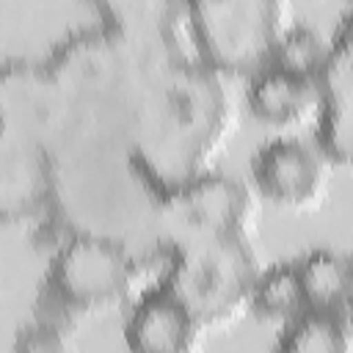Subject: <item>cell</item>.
I'll return each mask as SVG.
<instances>
[{
  "label": "cell",
  "instance_id": "obj_14",
  "mask_svg": "<svg viewBox=\"0 0 353 353\" xmlns=\"http://www.w3.org/2000/svg\"><path fill=\"white\" fill-rule=\"evenodd\" d=\"M251 312L262 320H273L281 325L306 314L295 262H276L259 268V276L251 290Z\"/></svg>",
  "mask_w": 353,
  "mask_h": 353
},
{
  "label": "cell",
  "instance_id": "obj_12",
  "mask_svg": "<svg viewBox=\"0 0 353 353\" xmlns=\"http://www.w3.org/2000/svg\"><path fill=\"white\" fill-rule=\"evenodd\" d=\"M303 306L312 314H350V259L336 248H314L295 259Z\"/></svg>",
  "mask_w": 353,
  "mask_h": 353
},
{
  "label": "cell",
  "instance_id": "obj_15",
  "mask_svg": "<svg viewBox=\"0 0 353 353\" xmlns=\"http://www.w3.org/2000/svg\"><path fill=\"white\" fill-rule=\"evenodd\" d=\"M328 50H331V39H325L314 25L292 22L281 33V39L273 50L270 66L290 72V74H298V77L317 80L323 66H325Z\"/></svg>",
  "mask_w": 353,
  "mask_h": 353
},
{
  "label": "cell",
  "instance_id": "obj_3",
  "mask_svg": "<svg viewBox=\"0 0 353 353\" xmlns=\"http://www.w3.org/2000/svg\"><path fill=\"white\" fill-rule=\"evenodd\" d=\"M193 61L218 77H254L270 66L281 33L295 22L281 0H221L182 6Z\"/></svg>",
  "mask_w": 353,
  "mask_h": 353
},
{
  "label": "cell",
  "instance_id": "obj_13",
  "mask_svg": "<svg viewBox=\"0 0 353 353\" xmlns=\"http://www.w3.org/2000/svg\"><path fill=\"white\" fill-rule=\"evenodd\" d=\"M273 353H353L350 314H301L290 320Z\"/></svg>",
  "mask_w": 353,
  "mask_h": 353
},
{
  "label": "cell",
  "instance_id": "obj_9",
  "mask_svg": "<svg viewBox=\"0 0 353 353\" xmlns=\"http://www.w3.org/2000/svg\"><path fill=\"white\" fill-rule=\"evenodd\" d=\"M320 110L314 119V146L331 168L350 163L353 149V14H345L331 33V50L317 77Z\"/></svg>",
  "mask_w": 353,
  "mask_h": 353
},
{
  "label": "cell",
  "instance_id": "obj_5",
  "mask_svg": "<svg viewBox=\"0 0 353 353\" xmlns=\"http://www.w3.org/2000/svg\"><path fill=\"white\" fill-rule=\"evenodd\" d=\"M256 229V199L248 185L212 171L190 185L163 193L154 210V251L212 240H251Z\"/></svg>",
  "mask_w": 353,
  "mask_h": 353
},
{
  "label": "cell",
  "instance_id": "obj_8",
  "mask_svg": "<svg viewBox=\"0 0 353 353\" xmlns=\"http://www.w3.org/2000/svg\"><path fill=\"white\" fill-rule=\"evenodd\" d=\"M55 157L28 132L0 124V223H39L52 204Z\"/></svg>",
  "mask_w": 353,
  "mask_h": 353
},
{
  "label": "cell",
  "instance_id": "obj_7",
  "mask_svg": "<svg viewBox=\"0 0 353 353\" xmlns=\"http://www.w3.org/2000/svg\"><path fill=\"white\" fill-rule=\"evenodd\" d=\"M331 165L314 143L298 138H273L256 149L251 160V179L256 193L279 210L312 212L325 201L331 185Z\"/></svg>",
  "mask_w": 353,
  "mask_h": 353
},
{
  "label": "cell",
  "instance_id": "obj_11",
  "mask_svg": "<svg viewBox=\"0 0 353 353\" xmlns=\"http://www.w3.org/2000/svg\"><path fill=\"white\" fill-rule=\"evenodd\" d=\"M245 105L256 121L273 130H298L317 119L320 88L317 80L265 66L248 77Z\"/></svg>",
  "mask_w": 353,
  "mask_h": 353
},
{
  "label": "cell",
  "instance_id": "obj_1",
  "mask_svg": "<svg viewBox=\"0 0 353 353\" xmlns=\"http://www.w3.org/2000/svg\"><path fill=\"white\" fill-rule=\"evenodd\" d=\"M237 124L226 80L193 58L160 66L138 108L130 154L149 188L163 196L212 171Z\"/></svg>",
  "mask_w": 353,
  "mask_h": 353
},
{
  "label": "cell",
  "instance_id": "obj_4",
  "mask_svg": "<svg viewBox=\"0 0 353 353\" xmlns=\"http://www.w3.org/2000/svg\"><path fill=\"white\" fill-rule=\"evenodd\" d=\"M160 262L157 284L179 298L207 334L251 312V290L262 268L251 240L196 243L160 256Z\"/></svg>",
  "mask_w": 353,
  "mask_h": 353
},
{
  "label": "cell",
  "instance_id": "obj_6",
  "mask_svg": "<svg viewBox=\"0 0 353 353\" xmlns=\"http://www.w3.org/2000/svg\"><path fill=\"white\" fill-rule=\"evenodd\" d=\"M0 124L41 141L52 157L63 152L69 110L47 61H0Z\"/></svg>",
  "mask_w": 353,
  "mask_h": 353
},
{
  "label": "cell",
  "instance_id": "obj_2",
  "mask_svg": "<svg viewBox=\"0 0 353 353\" xmlns=\"http://www.w3.org/2000/svg\"><path fill=\"white\" fill-rule=\"evenodd\" d=\"M146 265L149 259L124 243L72 234L52 248L39 312L74 325L83 317L132 306L152 287L143 284Z\"/></svg>",
  "mask_w": 353,
  "mask_h": 353
},
{
  "label": "cell",
  "instance_id": "obj_10",
  "mask_svg": "<svg viewBox=\"0 0 353 353\" xmlns=\"http://www.w3.org/2000/svg\"><path fill=\"white\" fill-rule=\"evenodd\" d=\"M130 353H201L207 328L157 281L130 306L124 323Z\"/></svg>",
  "mask_w": 353,
  "mask_h": 353
},
{
  "label": "cell",
  "instance_id": "obj_16",
  "mask_svg": "<svg viewBox=\"0 0 353 353\" xmlns=\"http://www.w3.org/2000/svg\"><path fill=\"white\" fill-rule=\"evenodd\" d=\"M11 353H77L74 325L39 312L17 331Z\"/></svg>",
  "mask_w": 353,
  "mask_h": 353
}]
</instances>
